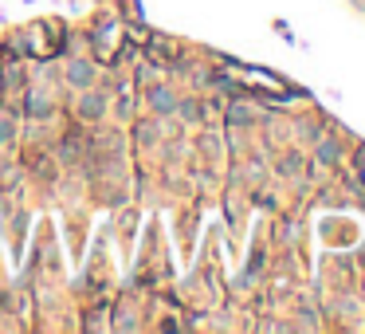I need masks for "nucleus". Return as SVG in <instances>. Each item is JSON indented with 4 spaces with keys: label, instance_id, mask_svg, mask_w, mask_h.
Here are the masks:
<instances>
[{
    "label": "nucleus",
    "instance_id": "1",
    "mask_svg": "<svg viewBox=\"0 0 365 334\" xmlns=\"http://www.w3.org/2000/svg\"><path fill=\"white\" fill-rule=\"evenodd\" d=\"M150 106L157 114H173V111H177V99H173V91H165V87H153V91H150Z\"/></svg>",
    "mask_w": 365,
    "mask_h": 334
},
{
    "label": "nucleus",
    "instance_id": "2",
    "mask_svg": "<svg viewBox=\"0 0 365 334\" xmlns=\"http://www.w3.org/2000/svg\"><path fill=\"white\" fill-rule=\"evenodd\" d=\"M51 111H55V103H51L47 94H43V91H28V114H32V118H47Z\"/></svg>",
    "mask_w": 365,
    "mask_h": 334
},
{
    "label": "nucleus",
    "instance_id": "3",
    "mask_svg": "<svg viewBox=\"0 0 365 334\" xmlns=\"http://www.w3.org/2000/svg\"><path fill=\"white\" fill-rule=\"evenodd\" d=\"M91 79H94V67H91V63H83V60L67 63V83H71V87H91Z\"/></svg>",
    "mask_w": 365,
    "mask_h": 334
},
{
    "label": "nucleus",
    "instance_id": "4",
    "mask_svg": "<svg viewBox=\"0 0 365 334\" xmlns=\"http://www.w3.org/2000/svg\"><path fill=\"white\" fill-rule=\"evenodd\" d=\"M79 114L83 118H102L106 114V94H86L83 103H79Z\"/></svg>",
    "mask_w": 365,
    "mask_h": 334
},
{
    "label": "nucleus",
    "instance_id": "5",
    "mask_svg": "<svg viewBox=\"0 0 365 334\" xmlns=\"http://www.w3.org/2000/svg\"><path fill=\"white\" fill-rule=\"evenodd\" d=\"M177 111L185 114L189 122H196V118H201V114H204V111H201V106H196V103H177Z\"/></svg>",
    "mask_w": 365,
    "mask_h": 334
},
{
    "label": "nucleus",
    "instance_id": "6",
    "mask_svg": "<svg viewBox=\"0 0 365 334\" xmlns=\"http://www.w3.org/2000/svg\"><path fill=\"white\" fill-rule=\"evenodd\" d=\"M12 138V130H9V118H0V142H9Z\"/></svg>",
    "mask_w": 365,
    "mask_h": 334
}]
</instances>
